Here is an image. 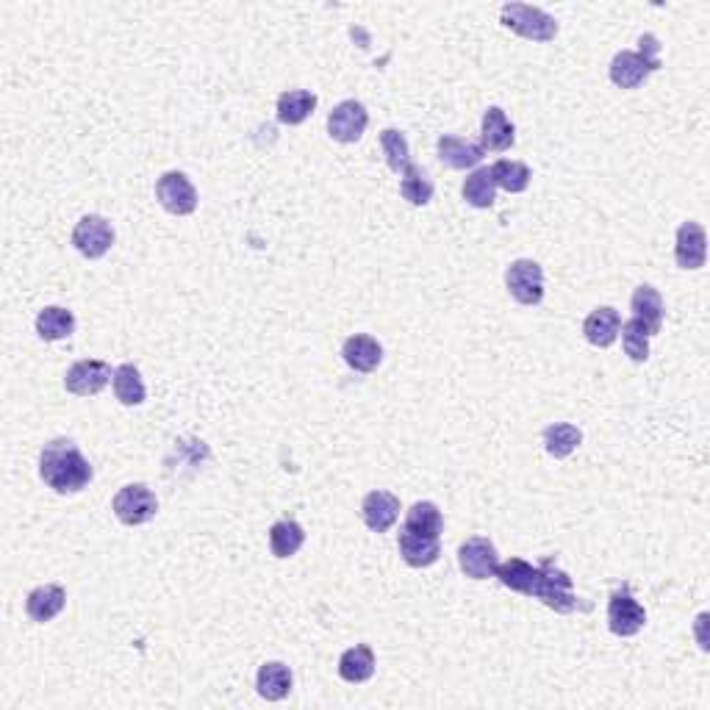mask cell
<instances>
[{
  "label": "cell",
  "instance_id": "obj_1",
  "mask_svg": "<svg viewBox=\"0 0 710 710\" xmlns=\"http://www.w3.org/2000/svg\"><path fill=\"white\" fill-rule=\"evenodd\" d=\"M494 575L500 577L505 588L516 594H525L533 600H541L555 613L577 611V594L572 586V577L564 569H558L552 558L541 561L539 566L527 564L522 558H508L505 564L497 566Z\"/></svg>",
  "mask_w": 710,
  "mask_h": 710
},
{
  "label": "cell",
  "instance_id": "obj_2",
  "mask_svg": "<svg viewBox=\"0 0 710 710\" xmlns=\"http://www.w3.org/2000/svg\"><path fill=\"white\" fill-rule=\"evenodd\" d=\"M92 475V464L70 439L48 441L39 455V478L56 494H78L89 486Z\"/></svg>",
  "mask_w": 710,
  "mask_h": 710
},
{
  "label": "cell",
  "instance_id": "obj_3",
  "mask_svg": "<svg viewBox=\"0 0 710 710\" xmlns=\"http://www.w3.org/2000/svg\"><path fill=\"white\" fill-rule=\"evenodd\" d=\"M661 42L655 34H644L638 39V50H622L611 62V81L619 89H638L649 75L661 70Z\"/></svg>",
  "mask_w": 710,
  "mask_h": 710
},
{
  "label": "cell",
  "instance_id": "obj_4",
  "mask_svg": "<svg viewBox=\"0 0 710 710\" xmlns=\"http://www.w3.org/2000/svg\"><path fill=\"white\" fill-rule=\"evenodd\" d=\"M502 25L511 28L519 37L530 39V42H552L558 34V23L555 17L547 14L539 6H527V3H505L502 6Z\"/></svg>",
  "mask_w": 710,
  "mask_h": 710
},
{
  "label": "cell",
  "instance_id": "obj_5",
  "mask_svg": "<svg viewBox=\"0 0 710 710\" xmlns=\"http://www.w3.org/2000/svg\"><path fill=\"white\" fill-rule=\"evenodd\" d=\"M111 508H114V514H117V519H120L123 525L136 527L147 525V522L156 516L159 500H156V494L147 489L145 483H128V486H123V489L114 494Z\"/></svg>",
  "mask_w": 710,
  "mask_h": 710
},
{
  "label": "cell",
  "instance_id": "obj_6",
  "mask_svg": "<svg viewBox=\"0 0 710 710\" xmlns=\"http://www.w3.org/2000/svg\"><path fill=\"white\" fill-rule=\"evenodd\" d=\"M644 625H647V611L633 597L630 586L616 588L611 594V600H608V627H611L613 636H636V633H641Z\"/></svg>",
  "mask_w": 710,
  "mask_h": 710
},
{
  "label": "cell",
  "instance_id": "obj_7",
  "mask_svg": "<svg viewBox=\"0 0 710 710\" xmlns=\"http://www.w3.org/2000/svg\"><path fill=\"white\" fill-rule=\"evenodd\" d=\"M505 286L522 306H539L544 300V270L533 258H519L505 272Z\"/></svg>",
  "mask_w": 710,
  "mask_h": 710
},
{
  "label": "cell",
  "instance_id": "obj_8",
  "mask_svg": "<svg viewBox=\"0 0 710 710\" xmlns=\"http://www.w3.org/2000/svg\"><path fill=\"white\" fill-rule=\"evenodd\" d=\"M114 380V372L106 361L100 358H84V361H75L73 367L67 369L64 375V389L75 397H92L106 389V383Z\"/></svg>",
  "mask_w": 710,
  "mask_h": 710
},
{
  "label": "cell",
  "instance_id": "obj_9",
  "mask_svg": "<svg viewBox=\"0 0 710 710\" xmlns=\"http://www.w3.org/2000/svg\"><path fill=\"white\" fill-rule=\"evenodd\" d=\"M369 125V111L361 100H342L339 106H333L328 114V134L342 142V145H353L358 142Z\"/></svg>",
  "mask_w": 710,
  "mask_h": 710
},
{
  "label": "cell",
  "instance_id": "obj_10",
  "mask_svg": "<svg viewBox=\"0 0 710 710\" xmlns=\"http://www.w3.org/2000/svg\"><path fill=\"white\" fill-rule=\"evenodd\" d=\"M73 245L75 250L86 258H100L106 256L114 245V228L106 217L100 214H86L81 217V222L75 225L73 231Z\"/></svg>",
  "mask_w": 710,
  "mask_h": 710
},
{
  "label": "cell",
  "instance_id": "obj_11",
  "mask_svg": "<svg viewBox=\"0 0 710 710\" xmlns=\"http://www.w3.org/2000/svg\"><path fill=\"white\" fill-rule=\"evenodd\" d=\"M156 197L164 209L178 217H186L197 209V189L184 172H164L156 181Z\"/></svg>",
  "mask_w": 710,
  "mask_h": 710
},
{
  "label": "cell",
  "instance_id": "obj_12",
  "mask_svg": "<svg viewBox=\"0 0 710 710\" xmlns=\"http://www.w3.org/2000/svg\"><path fill=\"white\" fill-rule=\"evenodd\" d=\"M458 566H461V572H464L466 577H472V580L494 577L497 566H500L497 547H494L489 539H483V536L466 539L464 544L458 547Z\"/></svg>",
  "mask_w": 710,
  "mask_h": 710
},
{
  "label": "cell",
  "instance_id": "obj_13",
  "mask_svg": "<svg viewBox=\"0 0 710 710\" xmlns=\"http://www.w3.org/2000/svg\"><path fill=\"white\" fill-rule=\"evenodd\" d=\"M708 258V233L699 222H683L674 239V261L680 270H699Z\"/></svg>",
  "mask_w": 710,
  "mask_h": 710
},
{
  "label": "cell",
  "instance_id": "obj_14",
  "mask_svg": "<svg viewBox=\"0 0 710 710\" xmlns=\"http://www.w3.org/2000/svg\"><path fill=\"white\" fill-rule=\"evenodd\" d=\"M361 516H364V525L372 533H386L400 516V500L394 497L392 491H369L361 502Z\"/></svg>",
  "mask_w": 710,
  "mask_h": 710
},
{
  "label": "cell",
  "instance_id": "obj_15",
  "mask_svg": "<svg viewBox=\"0 0 710 710\" xmlns=\"http://www.w3.org/2000/svg\"><path fill=\"white\" fill-rule=\"evenodd\" d=\"M516 128L514 123L505 117V111L500 106H491L483 111V123H480V147L491 150V153H502L508 147H514Z\"/></svg>",
  "mask_w": 710,
  "mask_h": 710
},
{
  "label": "cell",
  "instance_id": "obj_16",
  "mask_svg": "<svg viewBox=\"0 0 710 710\" xmlns=\"http://www.w3.org/2000/svg\"><path fill=\"white\" fill-rule=\"evenodd\" d=\"M342 358L350 369L361 372V375H369V372H375V369L380 367L383 347H380L378 339H372L367 333H355V336H350V339L344 342Z\"/></svg>",
  "mask_w": 710,
  "mask_h": 710
},
{
  "label": "cell",
  "instance_id": "obj_17",
  "mask_svg": "<svg viewBox=\"0 0 710 710\" xmlns=\"http://www.w3.org/2000/svg\"><path fill=\"white\" fill-rule=\"evenodd\" d=\"M436 150H439L441 164L450 167V170H469V167H475L483 159V147L453 134L439 136Z\"/></svg>",
  "mask_w": 710,
  "mask_h": 710
},
{
  "label": "cell",
  "instance_id": "obj_18",
  "mask_svg": "<svg viewBox=\"0 0 710 710\" xmlns=\"http://www.w3.org/2000/svg\"><path fill=\"white\" fill-rule=\"evenodd\" d=\"M64 605H67V591L62 586H39L28 594L25 613H28L31 622L45 625L64 611Z\"/></svg>",
  "mask_w": 710,
  "mask_h": 710
},
{
  "label": "cell",
  "instance_id": "obj_19",
  "mask_svg": "<svg viewBox=\"0 0 710 710\" xmlns=\"http://www.w3.org/2000/svg\"><path fill=\"white\" fill-rule=\"evenodd\" d=\"M400 555L408 566L414 569H425V566H433L439 561L441 555V544L439 539L433 536H419V533H411V530H400Z\"/></svg>",
  "mask_w": 710,
  "mask_h": 710
},
{
  "label": "cell",
  "instance_id": "obj_20",
  "mask_svg": "<svg viewBox=\"0 0 710 710\" xmlns=\"http://www.w3.org/2000/svg\"><path fill=\"white\" fill-rule=\"evenodd\" d=\"M619 328H622L619 311L611 306H602L594 308L586 317V322H583V336H586L594 347H611V344L616 342V336H619Z\"/></svg>",
  "mask_w": 710,
  "mask_h": 710
},
{
  "label": "cell",
  "instance_id": "obj_21",
  "mask_svg": "<svg viewBox=\"0 0 710 710\" xmlns=\"http://www.w3.org/2000/svg\"><path fill=\"white\" fill-rule=\"evenodd\" d=\"M630 308H633V317L644 322V328L649 331V336L661 333L663 328V297L655 286H638L633 292V300H630Z\"/></svg>",
  "mask_w": 710,
  "mask_h": 710
},
{
  "label": "cell",
  "instance_id": "obj_22",
  "mask_svg": "<svg viewBox=\"0 0 710 710\" xmlns=\"http://www.w3.org/2000/svg\"><path fill=\"white\" fill-rule=\"evenodd\" d=\"M256 688L258 694L264 699H270V702L289 697V691H292V669H289L286 663L278 661L264 663V666L258 669Z\"/></svg>",
  "mask_w": 710,
  "mask_h": 710
},
{
  "label": "cell",
  "instance_id": "obj_23",
  "mask_svg": "<svg viewBox=\"0 0 710 710\" xmlns=\"http://www.w3.org/2000/svg\"><path fill=\"white\" fill-rule=\"evenodd\" d=\"M317 109V95L308 89H289L278 98V120L283 125H300Z\"/></svg>",
  "mask_w": 710,
  "mask_h": 710
},
{
  "label": "cell",
  "instance_id": "obj_24",
  "mask_svg": "<svg viewBox=\"0 0 710 710\" xmlns=\"http://www.w3.org/2000/svg\"><path fill=\"white\" fill-rule=\"evenodd\" d=\"M339 674H342V680L355 683V686L367 683L369 677L375 674V652H372V647L355 644V647L347 649L339 658Z\"/></svg>",
  "mask_w": 710,
  "mask_h": 710
},
{
  "label": "cell",
  "instance_id": "obj_25",
  "mask_svg": "<svg viewBox=\"0 0 710 710\" xmlns=\"http://www.w3.org/2000/svg\"><path fill=\"white\" fill-rule=\"evenodd\" d=\"M306 544V530L294 519H281L270 527V550L275 558H292Z\"/></svg>",
  "mask_w": 710,
  "mask_h": 710
},
{
  "label": "cell",
  "instance_id": "obj_26",
  "mask_svg": "<svg viewBox=\"0 0 710 710\" xmlns=\"http://www.w3.org/2000/svg\"><path fill=\"white\" fill-rule=\"evenodd\" d=\"M37 333L39 339L45 342H59L75 333V317L73 311H67L62 306H48L37 314Z\"/></svg>",
  "mask_w": 710,
  "mask_h": 710
},
{
  "label": "cell",
  "instance_id": "obj_27",
  "mask_svg": "<svg viewBox=\"0 0 710 710\" xmlns=\"http://www.w3.org/2000/svg\"><path fill=\"white\" fill-rule=\"evenodd\" d=\"M405 530L411 533H419V536H433L439 539L441 530H444V519H441V511L436 502H414L408 508V516H405Z\"/></svg>",
  "mask_w": 710,
  "mask_h": 710
},
{
  "label": "cell",
  "instance_id": "obj_28",
  "mask_svg": "<svg viewBox=\"0 0 710 710\" xmlns=\"http://www.w3.org/2000/svg\"><path fill=\"white\" fill-rule=\"evenodd\" d=\"M114 394H117V400L123 405H142L147 397V389H145V380H142V375H139V369L134 367V364H120V367L114 369Z\"/></svg>",
  "mask_w": 710,
  "mask_h": 710
},
{
  "label": "cell",
  "instance_id": "obj_29",
  "mask_svg": "<svg viewBox=\"0 0 710 710\" xmlns=\"http://www.w3.org/2000/svg\"><path fill=\"white\" fill-rule=\"evenodd\" d=\"M461 195H464L466 203L475 206V209H491L494 200H497V184H494V178H491L489 167H480V170L472 172L464 181Z\"/></svg>",
  "mask_w": 710,
  "mask_h": 710
},
{
  "label": "cell",
  "instance_id": "obj_30",
  "mask_svg": "<svg viewBox=\"0 0 710 710\" xmlns=\"http://www.w3.org/2000/svg\"><path fill=\"white\" fill-rule=\"evenodd\" d=\"M580 441H583V433L569 422H555L550 428H544V450L552 458H569L580 447Z\"/></svg>",
  "mask_w": 710,
  "mask_h": 710
},
{
  "label": "cell",
  "instance_id": "obj_31",
  "mask_svg": "<svg viewBox=\"0 0 710 710\" xmlns=\"http://www.w3.org/2000/svg\"><path fill=\"white\" fill-rule=\"evenodd\" d=\"M489 170H491V178H494V184L500 186V189H505V192H511V195L525 192L527 186H530V178H533V175H530V167L522 164V161L500 159L494 161Z\"/></svg>",
  "mask_w": 710,
  "mask_h": 710
},
{
  "label": "cell",
  "instance_id": "obj_32",
  "mask_svg": "<svg viewBox=\"0 0 710 710\" xmlns=\"http://www.w3.org/2000/svg\"><path fill=\"white\" fill-rule=\"evenodd\" d=\"M400 195L411 206H428L430 200H433V181L419 170L417 164H408L403 170V181H400Z\"/></svg>",
  "mask_w": 710,
  "mask_h": 710
},
{
  "label": "cell",
  "instance_id": "obj_33",
  "mask_svg": "<svg viewBox=\"0 0 710 710\" xmlns=\"http://www.w3.org/2000/svg\"><path fill=\"white\" fill-rule=\"evenodd\" d=\"M380 147H383V156H386L389 170L403 172L405 167L411 164V147H408V139H405V134H400L397 128H386V131H380Z\"/></svg>",
  "mask_w": 710,
  "mask_h": 710
},
{
  "label": "cell",
  "instance_id": "obj_34",
  "mask_svg": "<svg viewBox=\"0 0 710 710\" xmlns=\"http://www.w3.org/2000/svg\"><path fill=\"white\" fill-rule=\"evenodd\" d=\"M619 333H622V344H625V353L636 361V364H644L649 358V331L644 328V322L641 319H627V322H622V328H619Z\"/></svg>",
  "mask_w": 710,
  "mask_h": 710
}]
</instances>
